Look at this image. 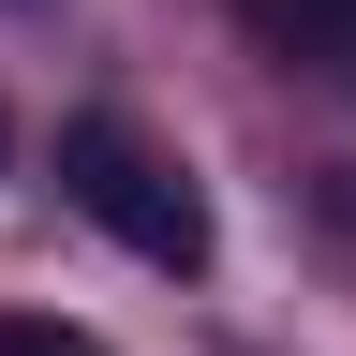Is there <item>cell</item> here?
Listing matches in <instances>:
<instances>
[{"instance_id":"6da1fadb","label":"cell","mask_w":356,"mask_h":356,"mask_svg":"<svg viewBox=\"0 0 356 356\" xmlns=\"http://www.w3.org/2000/svg\"><path fill=\"white\" fill-rule=\"evenodd\" d=\"M60 193L104 222L134 267H208V208H193V178H178L134 119H74V134H60Z\"/></svg>"},{"instance_id":"7a4b0ae2","label":"cell","mask_w":356,"mask_h":356,"mask_svg":"<svg viewBox=\"0 0 356 356\" xmlns=\"http://www.w3.org/2000/svg\"><path fill=\"white\" fill-rule=\"evenodd\" d=\"M238 15H252L267 44H341V30H356V0H238Z\"/></svg>"},{"instance_id":"3957f363","label":"cell","mask_w":356,"mask_h":356,"mask_svg":"<svg viewBox=\"0 0 356 356\" xmlns=\"http://www.w3.org/2000/svg\"><path fill=\"white\" fill-rule=\"evenodd\" d=\"M0 356H89L74 327H0Z\"/></svg>"}]
</instances>
